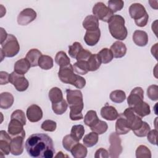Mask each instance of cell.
Instances as JSON below:
<instances>
[{"label":"cell","mask_w":158,"mask_h":158,"mask_svg":"<svg viewBox=\"0 0 158 158\" xmlns=\"http://www.w3.org/2000/svg\"><path fill=\"white\" fill-rule=\"evenodd\" d=\"M28 154L35 158H52L55 153L52 138L44 133L30 135L25 143Z\"/></svg>","instance_id":"6da1fadb"},{"label":"cell","mask_w":158,"mask_h":158,"mask_svg":"<svg viewBox=\"0 0 158 158\" xmlns=\"http://www.w3.org/2000/svg\"><path fill=\"white\" fill-rule=\"evenodd\" d=\"M67 101L70 107V118L79 120L83 118L82 110L84 107L83 94L79 89H66Z\"/></svg>","instance_id":"7a4b0ae2"},{"label":"cell","mask_w":158,"mask_h":158,"mask_svg":"<svg viewBox=\"0 0 158 158\" xmlns=\"http://www.w3.org/2000/svg\"><path fill=\"white\" fill-rule=\"evenodd\" d=\"M58 77L62 83L72 85L78 89H82L86 85L85 79L79 75L74 73L73 66L71 64L60 67Z\"/></svg>","instance_id":"3957f363"},{"label":"cell","mask_w":158,"mask_h":158,"mask_svg":"<svg viewBox=\"0 0 158 158\" xmlns=\"http://www.w3.org/2000/svg\"><path fill=\"white\" fill-rule=\"evenodd\" d=\"M125 19L120 15H114L108 22L109 32L112 36L118 40H124L128 35L125 26Z\"/></svg>","instance_id":"277c9868"},{"label":"cell","mask_w":158,"mask_h":158,"mask_svg":"<svg viewBox=\"0 0 158 158\" xmlns=\"http://www.w3.org/2000/svg\"><path fill=\"white\" fill-rule=\"evenodd\" d=\"M1 61L3 60L4 57H12L16 56L20 51V44L18 42L17 38L12 35L8 34L6 40L1 44Z\"/></svg>","instance_id":"5b68a950"},{"label":"cell","mask_w":158,"mask_h":158,"mask_svg":"<svg viewBox=\"0 0 158 158\" xmlns=\"http://www.w3.org/2000/svg\"><path fill=\"white\" fill-rule=\"evenodd\" d=\"M129 14L139 27H145L148 22L149 15L145 7L140 3H133L129 7Z\"/></svg>","instance_id":"8992f818"},{"label":"cell","mask_w":158,"mask_h":158,"mask_svg":"<svg viewBox=\"0 0 158 158\" xmlns=\"http://www.w3.org/2000/svg\"><path fill=\"white\" fill-rule=\"evenodd\" d=\"M110 146L109 148V157L111 158L118 157L122 152L123 148L122 146V141L119 135L115 132H112L109 136Z\"/></svg>","instance_id":"52a82bcc"},{"label":"cell","mask_w":158,"mask_h":158,"mask_svg":"<svg viewBox=\"0 0 158 158\" xmlns=\"http://www.w3.org/2000/svg\"><path fill=\"white\" fill-rule=\"evenodd\" d=\"M93 15L98 20L108 22L114 15V13L102 2H98L94 4L92 10Z\"/></svg>","instance_id":"ba28073f"},{"label":"cell","mask_w":158,"mask_h":158,"mask_svg":"<svg viewBox=\"0 0 158 158\" xmlns=\"http://www.w3.org/2000/svg\"><path fill=\"white\" fill-rule=\"evenodd\" d=\"M9 82L20 92L25 91L29 86V82L24 75L19 74L14 71L10 74Z\"/></svg>","instance_id":"9c48e42d"},{"label":"cell","mask_w":158,"mask_h":158,"mask_svg":"<svg viewBox=\"0 0 158 158\" xmlns=\"http://www.w3.org/2000/svg\"><path fill=\"white\" fill-rule=\"evenodd\" d=\"M123 114L127 118L130 129L133 131L138 129L143 123V120L141 117L138 116L134 111L133 107H129L127 108Z\"/></svg>","instance_id":"30bf717a"},{"label":"cell","mask_w":158,"mask_h":158,"mask_svg":"<svg viewBox=\"0 0 158 158\" xmlns=\"http://www.w3.org/2000/svg\"><path fill=\"white\" fill-rule=\"evenodd\" d=\"M36 12L31 8L22 10L17 16V23L20 25H27L36 18Z\"/></svg>","instance_id":"8fae6325"},{"label":"cell","mask_w":158,"mask_h":158,"mask_svg":"<svg viewBox=\"0 0 158 158\" xmlns=\"http://www.w3.org/2000/svg\"><path fill=\"white\" fill-rule=\"evenodd\" d=\"M144 91L141 87H135L130 92L127 98V103L129 107H133L143 101Z\"/></svg>","instance_id":"7c38bea8"},{"label":"cell","mask_w":158,"mask_h":158,"mask_svg":"<svg viewBox=\"0 0 158 158\" xmlns=\"http://www.w3.org/2000/svg\"><path fill=\"white\" fill-rule=\"evenodd\" d=\"M25 136L19 135L12 137L10 144V153L14 156H19L23 153L24 149V138Z\"/></svg>","instance_id":"4fadbf2b"},{"label":"cell","mask_w":158,"mask_h":158,"mask_svg":"<svg viewBox=\"0 0 158 158\" xmlns=\"http://www.w3.org/2000/svg\"><path fill=\"white\" fill-rule=\"evenodd\" d=\"M12 137L4 130L0 131V153L8 155L10 152V144Z\"/></svg>","instance_id":"5bb4252c"},{"label":"cell","mask_w":158,"mask_h":158,"mask_svg":"<svg viewBox=\"0 0 158 158\" xmlns=\"http://www.w3.org/2000/svg\"><path fill=\"white\" fill-rule=\"evenodd\" d=\"M23 125L16 119H10L8 125L7 131L11 137L19 135L25 136V131L23 129Z\"/></svg>","instance_id":"9a60e30c"},{"label":"cell","mask_w":158,"mask_h":158,"mask_svg":"<svg viewBox=\"0 0 158 158\" xmlns=\"http://www.w3.org/2000/svg\"><path fill=\"white\" fill-rule=\"evenodd\" d=\"M130 130L127 118L123 113H120L118 114L115 123V133L118 135H122L127 134Z\"/></svg>","instance_id":"2e32d148"},{"label":"cell","mask_w":158,"mask_h":158,"mask_svg":"<svg viewBox=\"0 0 158 158\" xmlns=\"http://www.w3.org/2000/svg\"><path fill=\"white\" fill-rule=\"evenodd\" d=\"M26 114L27 118L31 122H37L40 121L43 115L41 108L36 104L30 106L27 109Z\"/></svg>","instance_id":"e0dca14e"},{"label":"cell","mask_w":158,"mask_h":158,"mask_svg":"<svg viewBox=\"0 0 158 158\" xmlns=\"http://www.w3.org/2000/svg\"><path fill=\"white\" fill-rule=\"evenodd\" d=\"M100 37L101 31L99 28L94 30L86 31L84 36V40L87 45L93 46L99 42Z\"/></svg>","instance_id":"ac0fdd59"},{"label":"cell","mask_w":158,"mask_h":158,"mask_svg":"<svg viewBox=\"0 0 158 158\" xmlns=\"http://www.w3.org/2000/svg\"><path fill=\"white\" fill-rule=\"evenodd\" d=\"M101 115L107 120L113 121L117 118L118 113L114 107L106 104L101 109Z\"/></svg>","instance_id":"d6986e66"},{"label":"cell","mask_w":158,"mask_h":158,"mask_svg":"<svg viewBox=\"0 0 158 158\" xmlns=\"http://www.w3.org/2000/svg\"><path fill=\"white\" fill-rule=\"evenodd\" d=\"M110 49L112 52L113 57L115 58L123 57L126 54L127 50L125 44L120 41L114 42L111 45Z\"/></svg>","instance_id":"ffe728a7"},{"label":"cell","mask_w":158,"mask_h":158,"mask_svg":"<svg viewBox=\"0 0 158 158\" xmlns=\"http://www.w3.org/2000/svg\"><path fill=\"white\" fill-rule=\"evenodd\" d=\"M133 41L135 44L140 47H144L148 43V35L143 30H135L133 34Z\"/></svg>","instance_id":"44dd1931"},{"label":"cell","mask_w":158,"mask_h":158,"mask_svg":"<svg viewBox=\"0 0 158 158\" xmlns=\"http://www.w3.org/2000/svg\"><path fill=\"white\" fill-rule=\"evenodd\" d=\"M30 67L31 65L26 58H22L18 60L15 62L14 66V72L23 75L29 70Z\"/></svg>","instance_id":"7402d4cb"},{"label":"cell","mask_w":158,"mask_h":158,"mask_svg":"<svg viewBox=\"0 0 158 158\" xmlns=\"http://www.w3.org/2000/svg\"><path fill=\"white\" fill-rule=\"evenodd\" d=\"M82 25L86 31L94 30L99 28V20L94 15H89L83 21Z\"/></svg>","instance_id":"603a6c76"},{"label":"cell","mask_w":158,"mask_h":158,"mask_svg":"<svg viewBox=\"0 0 158 158\" xmlns=\"http://www.w3.org/2000/svg\"><path fill=\"white\" fill-rule=\"evenodd\" d=\"M14 102L12 94L9 92H3L0 94V107L2 109H7L12 107Z\"/></svg>","instance_id":"cb8c5ba5"},{"label":"cell","mask_w":158,"mask_h":158,"mask_svg":"<svg viewBox=\"0 0 158 158\" xmlns=\"http://www.w3.org/2000/svg\"><path fill=\"white\" fill-rule=\"evenodd\" d=\"M41 56L42 53L38 49H31L28 51L25 58L30 64L31 67H34L38 65V60Z\"/></svg>","instance_id":"d4e9b609"},{"label":"cell","mask_w":158,"mask_h":158,"mask_svg":"<svg viewBox=\"0 0 158 158\" xmlns=\"http://www.w3.org/2000/svg\"><path fill=\"white\" fill-rule=\"evenodd\" d=\"M133 109L135 112L141 118L149 115L151 113L149 105L144 101H142L139 104L136 105Z\"/></svg>","instance_id":"484cf974"},{"label":"cell","mask_w":158,"mask_h":158,"mask_svg":"<svg viewBox=\"0 0 158 158\" xmlns=\"http://www.w3.org/2000/svg\"><path fill=\"white\" fill-rule=\"evenodd\" d=\"M70 152H71L72 156L75 158H84L87 155L88 150L85 146L77 143Z\"/></svg>","instance_id":"4316f807"},{"label":"cell","mask_w":158,"mask_h":158,"mask_svg":"<svg viewBox=\"0 0 158 158\" xmlns=\"http://www.w3.org/2000/svg\"><path fill=\"white\" fill-rule=\"evenodd\" d=\"M48 97L52 103L59 102L64 99L62 92L58 87L52 88L49 91Z\"/></svg>","instance_id":"83f0119b"},{"label":"cell","mask_w":158,"mask_h":158,"mask_svg":"<svg viewBox=\"0 0 158 158\" xmlns=\"http://www.w3.org/2000/svg\"><path fill=\"white\" fill-rule=\"evenodd\" d=\"M99 120V119L97 115L96 112L93 110H88L84 117L85 124L89 127H91L95 125Z\"/></svg>","instance_id":"f1b7e54d"},{"label":"cell","mask_w":158,"mask_h":158,"mask_svg":"<svg viewBox=\"0 0 158 158\" xmlns=\"http://www.w3.org/2000/svg\"><path fill=\"white\" fill-rule=\"evenodd\" d=\"M98 134L94 131H91L84 136L83 143L86 147L91 148L98 143Z\"/></svg>","instance_id":"f546056e"},{"label":"cell","mask_w":158,"mask_h":158,"mask_svg":"<svg viewBox=\"0 0 158 158\" xmlns=\"http://www.w3.org/2000/svg\"><path fill=\"white\" fill-rule=\"evenodd\" d=\"M55 62L60 67H64L70 64V60L64 51H60L57 52L55 56Z\"/></svg>","instance_id":"4dcf8cb0"},{"label":"cell","mask_w":158,"mask_h":158,"mask_svg":"<svg viewBox=\"0 0 158 158\" xmlns=\"http://www.w3.org/2000/svg\"><path fill=\"white\" fill-rule=\"evenodd\" d=\"M101 64V61L99 58L98 54H92V55L87 61L88 70L91 72L97 70L100 67Z\"/></svg>","instance_id":"1f68e13d"},{"label":"cell","mask_w":158,"mask_h":158,"mask_svg":"<svg viewBox=\"0 0 158 158\" xmlns=\"http://www.w3.org/2000/svg\"><path fill=\"white\" fill-rule=\"evenodd\" d=\"M98 56L100 59L101 63L106 64L110 62L113 59V54L112 51L109 48H103L98 53Z\"/></svg>","instance_id":"d6a6232c"},{"label":"cell","mask_w":158,"mask_h":158,"mask_svg":"<svg viewBox=\"0 0 158 158\" xmlns=\"http://www.w3.org/2000/svg\"><path fill=\"white\" fill-rule=\"evenodd\" d=\"M38 66L43 70H49L53 67V59L48 55H42L38 60Z\"/></svg>","instance_id":"836d02e7"},{"label":"cell","mask_w":158,"mask_h":158,"mask_svg":"<svg viewBox=\"0 0 158 158\" xmlns=\"http://www.w3.org/2000/svg\"><path fill=\"white\" fill-rule=\"evenodd\" d=\"M110 99L115 103H122L126 99V94L125 91L121 89H116L112 91L109 95Z\"/></svg>","instance_id":"e575fe53"},{"label":"cell","mask_w":158,"mask_h":158,"mask_svg":"<svg viewBox=\"0 0 158 158\" xmlns=\"http://www.w3.org/2000/svg\"><path fill=\"white\" fill-rule=\"evenodd\" d=\"M72 66L73 71L78 75H83L89 72L86 61H77Z\"/></svg>","instance_id":"d590c367"},{"label":"cell","mask_w":158,"mask_h":158,"mask_svg":"<svg viewBox=\"0 0 158 158\" xmlns=\"http://www.w3.org/2000/svg\"><path fill=\"white\" fill-rule=\"evenodd\" d=\"M85 128L82 125H75L72 126L70 135L77 141H80L85 133Z\"/></svg>","instance_id":"8d00e7d4"},{"label":"cell","mask_w":158,"mask_h":158,"mask_svg":"<svg viewBox=\"0 0 158 158\" xmlns=\"http://www.w3.org/2000/svg\"><path fill=\"white\" fill-rule=\"evenodd\" d=\"M68 108V104L65 99L57 103H52V109L56 115H62L64 114Z\"/></svg>","instance_id":"74e56055"},{"label":"cell","mask_w":158,"mask_h":158,"mask_svg":"<svg viewBox=\"0 0 158 158\" xmlns=\"http://www.w3.org/2000/svg\"><path fill=\"white\" fill-rule=\"evenodd\" d=\"M107 123L106 122L101 120H99L95 125L90 127V129L92 131H94L98 135H102L107 130Z\"/></svg>","instance_id":"f35d334b"},{"label":"cell","mask_w":158,"mask_h":158,"mask_svg":"<svg viewBox=\"0 0 158 158\" xmlns=\"http://www.w3.org/2000/svg\"><path fill=\"white\" fill-rule=\"evenodd\" d=\"M78 141H76L71 135H65L62 139V146L67 151H70L72 148L77 143Z\"/></svg>","instance_id":"ab89813d"},{"label":"cell","mask_w":158,"mask_h":158,"mask_svg":"<svg viewBox=\"0 0 158 158\" xmlns=\"http://www.w3.org/2000/svg\"><path fill=\"white\" fill-rule=\"evenodd\" d=\"M136 157L137 158H151V152L147 146L140 145L136 150Z\"/></svg>","instance_id":"60d3db41"},{"label":"cell","mask_w":158,"mask_h":158,"mask_svg":"<svg viewBox=\"0 0 158 158\" xmlns=\"http://www.w3.org/2000/svg\"><path fill=\"white\" fill-rule=\"evenodd\" d=\"M107 3L109 9L113 13L121 10L124 6V2L122 0H110Z\"/></svg>","instance_id":"b9f144b4"},{"label":"cell","mask_w":158,"mask_h":158,"mask_svg":"<svg viewBox=\"0 0 158 158\" xmlns=\"http://www.w3.org/2000/svg\"><path fill=\"white\" fill-rule=\"evenodd\" d=\"M151 128L149 125L146 122H143L141 126L138 129L133 130V131L134 134L138 137H144L147 136Z\"/></svg>","instance_id":"7bdbcfd3"},{"label":"cell","mask_w":158,"mask_h":158,"mask_svg":"<svg viewBox=\"0 0 158 158\" xmlns=\"http://www.w3.org/2000/svg\"><path fill=\"white\" fill-rule=\"evenodd\" d=\"M83 49V46L80 43L77 41L74 42L72 45L69 46V54L71 57L76 59L78 53Z\"/></svg>","instance_id":"ee69618b"},{"label":"cell","mask_w":158,"mask_h":158,"mask_svg":"<svg viewBox=\"0 0 158 158\" xmlns=\"http://www.w3.org/2000/svg\"><path fill=\"white\" fill-rule=\"evenodd\" d=\"M57 127V123L55 121L52 120H44L41 125L42 130L46 131L52 132L54 131Z\"/></svg>","instance_id":"f6af8a7d"},{"label":"cell","mask_w":158,"mask_h":158,"mask_svg":"<svg viewBox=\"0 0 158 158\" xmlns=\"http://www.w3.org/2000/svg\"><path fill=\"white\" fill-rule=\"evenodd\" d=\"M147 95L148 98L154 101L158 100V86L156 85H150L147 89Z\"/></svg>","instance_id":"bcb514c9"},{"label":"cell","mask_w":158,"mask_h":158,"mask_svg":"<svg viewBox=\"0 0 158 158\" xmlns=\"http://www.w3.org/2000/svg\"><path fill=\"white\" fill-rule=\"evenodd\" d=\"M10 119H16L20 121L23 125L26 124V116L24 112L22 110L17 109L14 110L10 116Z\"/></svg>","instance_id":"7dc6e473"},{"label":"cell","mask_w":158,"mask_h":158,"mask_svg":"<svg viewBox=\"0 0 158 158\" xmlns=\"http://www.w3.org/2000/svg\"><path fill=\"white\" fill-rule=\"evenodd\" d=\"M91 55H92V53L89 51L83 49L80 51V52L78 53V54L76 57V60L77 61L82 60V61L87 62Z\"/></svg>","instance_id":"c3c4849f"},{"label":"cell","mask_w":158,"mask_h":158,"mask_svg":"<svg viewBox=\"0 0 158 158\" xmlns=\"http://www.w3.org/2000/svg\"><path fill=\"white\" fill-rule=\"evenodd\" d=\"M157 130L156 129L150 130L147 135L148 141L152 144L157 145Z\"/></svg>","instance_id":"681fc988"},{"label":"cell","mask_w":158,"mask_h":158,"mask_svg":"<svg viewBox=\"0 0 158 158\" xmlns=\"http://www.w3.org/2000/svg\"><path fill=\"white\" fill-rule=\"evenodd\" d=\"M109 157V152L102 148H101L99 149H98L95 154H94V157L95 158H107V157Z\"/></svg>","instance_id":"f907efd6"},{"label":"cell","mask_w":158,"mask_h":158,"mask_svg":"<svg viewBox=\"0 0 158 158\" xmlns=\"http://www.w3.org/2000/svg\"><path fill=\"white\" fill-rule=\"evenodd\" d=\"M9 76H10V74H9L7 72L4 71H1L0 72V84L1 85L7 84L9 82Z\"/></svg>","instance_id":"816d5d0a"},{"label":"cell","mask_w":158,"mask_h":158,"mask_svg":"<svg viewBox=\"0 0 158 158\" xmlns=\"http://www.w3.org/2000/svg\"><path fill=\"white\" fill-rule=\"evenodd\" d=\"M1 44L7 38L8 34L6 33V31L4 30L3 28H1Z\"/></svg>","instance_id":"f5cc1de1"},{"label":"cell","mask_w":158,"mask_h":158,"mask_svg":"<svg viewBox=\"0 0 158 158\" xmlns=\"http://www.w3.org/2000/svg\"><path fill=\"white\" fill-rule=\"evenodd\" d=\"M55 157H68V156H65L62 151H60L57 154L56 156H55Z\"/></svg>","instance_id":"db71d44e"}]
</instances>
